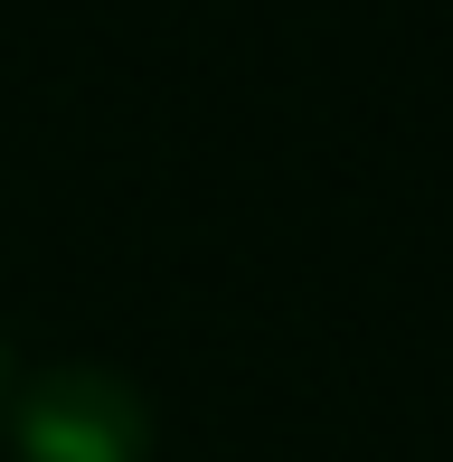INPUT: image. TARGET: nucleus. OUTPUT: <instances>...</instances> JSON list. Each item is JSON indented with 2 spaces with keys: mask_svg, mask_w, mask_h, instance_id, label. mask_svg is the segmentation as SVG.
Returning <instances> with one entry per match:
<instances>
[{
  "mask_svg": "<svg viewBox=\"0 0 453 462\" xmlns=\"http://www.w3.org/2000/svg\"><path fill=\"white\" fill-rule=\"evenodd\" d=\"M0 406H10V349H0Z\"/></svg>",
  "mask_w": 453,
  "mask_h": 462,
  "instance_id": "2",
  "label": "nucleus"
},
{
  "mask_svg": "<svg viewBox=\"0 0 453 462\" xmlns=\"http://www.w3.org/2000/svg\"><path fill=\"white\" fill-rule=\"evenodd\" d=\"M0 425H10L19 462H152V406H142V387L95 368V359H48L38 377H19Z\"/></svg>",
  "mask_w": 453,
  "mask_h": 462,
  "instance_id": "1",
  "label": "nucleus"
}]
</instances>
